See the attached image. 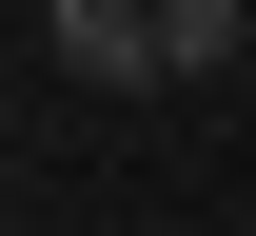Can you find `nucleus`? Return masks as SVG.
<instances>
[{"instance_id":"nucleus-1","label":"nucleus","mask_w":256,"mask_h":236,"mask_svg":"<svg viewBox=\"0 0 256 236\" xmlns=\"http://www.w3.org/2000/svg\"><path fill=\"white\" fill-rule=\"evenodd\" d=\"M40 39H60V79H79V99H178L158 0H40Z\"/></svg>"},{"instance_id":"nucleus-2","label":"nucleus","mask_w":256,"mask_h":236,"mask_svg":"<svg viewBox=\"0 0 256 236\" xmlns=\"http://www.w3.org/2000/svg\"><path fill=\"white\" fill-rule=\"evenodd\" d=\"M158 59H178V99H217L256 59V0H158Z\"/></svg>"}]
</instances>
